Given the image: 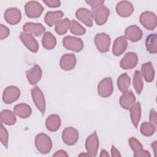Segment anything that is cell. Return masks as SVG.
<instances>
[{"label": "cell", "instance_id": "8d00e7d4", "mask_svg": "<svg viewBox=\"0 0 157 157\" xmlns=\"http://www.w3.org/2000/svg\"><path fill=\"white\" fill-rule=\"evenodd\" d=\"M0 137H1V142L2 145L7 148L8 147V140H9V134L7 130L4 127L3 124L1 123V129H0Z\"/></svg>", "mask_w": 157, "mask_h": 157}, {"label": "cell", "instance_id": "9c48e42d", "mask_svg": "<svg viewBox=\"0 0 157 157\" xmlns=\"http://www.w3.org/2000/svg\"><path fill=\"white\" fill-rule=\"evenodd\" d=\"M85 148L90 156H96L99 149V139L96 131H94L86 139Z\"/></svg>", "mask_w": 157, "mask_h": 157}, {"label": "cell", "instance_id": "ffe728a7", "mask_svg": "<svg viewBox=\"0 0 157 157\" xmlns=\"http://www.w3.org/2000/svg\"><path fill=\"white\" fill-rule=\"evenodd\" d=\"M76 64V58L73 53L63 55L59 61V66L63 70L71 71Z\"/></svg>", "mask_w": 157, "mask_h": 157}, {"label": "cell", "instance_id": "4316f807", "mask_svg": "<svg viewBox=\"0 0 157 157\" xmlns=\"http://www.w3.org/2000/svg\"><path fill=\"white\" fill-rule=\"evenodd\" d=\"M13 112L21 118H27L31 115L32 110L29 105L20 103L14 106Z\"/></svg>", "mask_w": 157, "mask_h": 157}, {"label": "cell", "instance_id": "b9f144b4", "mask_svg": "<svg viewBox=\"0 0 157 157\" xmlns=\"http://www.w3.org/2000/svg\"><path fill=\"white\" fill-rule=\"evenodd\" d=\"M53 156H68V154L63 150H59L56 151L53 155Z\"/></svg>", "mask_w": 157, "mask_h": 157}, {"label": "cell", "instance_id": "d590c367", "mask_svg": "<svg viewBox=\"0 0 157 157\" xmlns=\"http://www.w3.org/2000/svg\"><path fill=\"white\" fill-rule=\"evenodd\" d=\"M70 31L73 34L77 35V36L83 35L86 33V30L85 28L74 20L71 21Z\"/></svg>", "mask_w": 157, "mask_h": 157}, {"label": "cell", "instance_id": "7402d4cb", "mask_svg": "<svg viewBox=\"0 0 157 157\" xmlns=\"http://www.w3.org/2000/svg\"><path fill=\"white\" fill-rule=\"evenodd\" d=\"M64 16V13L61 10L57 11H49L47 12L45 15L44 20L45 23L48 26H53L57 25Z\"/></svg>", "mask_w": 157, "mask_h": 157}, {"label": "cell", "instance_id": "ba28073f", "mask_svg": "<svg viewBox=\"0 0 157 157\" xmlns=\"http://www.w3.org/2000/svg\"><path fill=\"white\" fill-rule=\"evenodd\" d=\"M113 91V82L111 77L103 78L98 85V93L102 98L110 96Z\"/></svg>", "mask_w": 157, "mask_h": 157}, {"label": "cell", "instance_id": "1f68e13d", "mask_svg": "<svg viewBox=\"0 0 157 157\" xmlns=\"http://www.w3.org/2000/svg\"><path fill=\"white\" fill-rule=\"evenodd\" d=\"M145 47L147 50L151 53L155 54L157 52V39L156 34H150L145 40Z\"/></svg>", "mask_w": 157, "mask_h": 157}, {"label": "cell", "instance_id": "52a82bcc", "mask_svg": "<svg viewBox=\"0 0 157 157\" xmlns=\"http://www.w3.org/2000/svg\"><path fill=\"white\" fill-rule=\"evenodd\" d=\"M140 23L148 30L152 31L156 26V16L150 11L142 12L139 17Z\"/></svg>", "mask_w": 157, "mask_h": 157}, {"label": "cell", "instance_id": "8992f818", "mask_svg": "<svg viewBox=\"0 0 157 157\" xmlns=\"http://www.w3.org/2000/svg\"><path fill=\"white\" fill-rule=\"evenodd\" d=\"M111 43L110 36L104 33H98L94 37V44L97 49L102 53L109 51Z\"/></svg>", "mask_w": 157, "mask_h": 157}, {"label": "cell", "instance_id": "30bf717a", "mask_svg": "<svg viewBox=\"0 0 157 157\" xmlns=\"http://www.w3.org/2000/svg\"><path fill=\"white\" fill-rule=\"evenodd\" d=\"M20 96V89L13 85H10L5 88L2 94V101L5 104H9L16 101Z\"/></svg>", "mask_w": 157, "mask_h": 157}, {"label": "cell", "instance_id": "d6a6232c", "mask_svg": "<svg viewBox=\"0 0 157 157\" xmlns=\"http://www.w3.org/2000/svg\"><path fill=\"white\" fill-rule=\"evenodd\" d=\"M71 26V21L66 18L62 19L57 25H55V31L59 35L65 34Z\"/></svg>", "mask_w": 157, "mask_h": 157}, {"label": "cell", "instance_id": "2e32d148", "mask_svg": "<svg viewBox=\"0 0 157 157\" xmlns=\"http://www.w3.org/2000/svg\"><path fill=\"white\" fill-rule=\"evenodd\" d=\"M129 144L134 151V156L135 157H150V153L148 151L143 148L142 145L135 137H131L129 139Z\"/></svg>", "mask_w": 157, "mask_h": 157}, {"label": "cell", "instance_id": "603a6c76", "mask_svg": "<svg viewBox=\"0 0 157 157\" xmlns=\"http://www.w3.org/2000/svg\"><path fill=\"white\" fill-rule=\"evenodd\" d=\"M119 102L123 109L125 110H129L130 108L135 104L136 97L131 91H128L123 93L120 98Z\"/></svg>", "mask_w": 157, "mask_h": 157}, {"label": "cell", "instance_id": "60d3db41", "mask_svg": "<svg viewBox=\"0 0 157 157\" xmlns=\"http://www.w3.org/2000/svg\"><path fill=\"white\" fill-rule=\"evenodd\" d=\"M149 120H150V122L156 126V112L153 109H151L150 111Z\"/></svg>", "mask_w": 157, "mask_h": 157}, {"label": "cell", "instance_id": "5b68a950", "mask_svg": "<svg viewBox=\"0 0 157 157\" xmlns=\"http://www.w3.org/2000/svg\"><path fill=\"white\" fill-rule=\"evenodd\" d=\"M31 93L34 103L42 114L44 115L45 112V100L42 91L36 86L31 89Z\"/></svg>", "mask_w": 157, "mask_h": 157}, {"label": "cell", "instance_id": "d4e9b609", "mask_svg": "<svg viewBox=\"0 0 157 157\" xmlns=\"http://www.w3.org/2000/svg\"><path fill=\"white\" fill-rule=\"evenodd\" d=\"M61 121L60 117L56 114H52L47 117L45 121V126L49 131L55 132L61 126Z\"/></svg>", "mask_w": 157, "mask_h": 157}, {"label": "cell", "instance_id": "f35d334b", "mask_svg": "<svg viewBox=\"0 0 157 157\" xmlns=\"http://www.w3.org/2000/svg\"><path fill=\"white\" fill-rule=\"evenodd\" d=\"M43 2L50 7H58L61 5V1L59 0H44Z\"/></svg>", "mask_w": 157, "mask_h": 157}, {"label": "cell", "instance_id": "7c38bea8", "mask_svg": "<svg viewBox=\"0 0 157 157\" xmlns=\"http://www.w3.org/2000/svg\"><path fill=\"white\" fill-rule=\"evenodd\" d=\"M19 37L29 51L33 53L37 52L39 50V44L32 34L26 33H21Z\"/></svg>", "mask_w": 157, "mask_h": 157}, {"label": "cell", "instance_id": "e575fe53", "mask_svg": "<svg viewBox=\"0 0 157 157\" xmlns=\"http://www.w3.org/2000/svg\"><path fill=\"white\" fill-rule=\"evenodd\" d=\"M155 128L156 126L150 122L145 121L142 123L140 131L142 135L149 137L154 134L155 131Z\"/></svg>", "mask_w": 157, "mask_h": 157}, {"label": "cell", "instance_id": "f6af8a7d", "mask_svg": "<svg viewBox=\"0 0 157 157\" xmlns=\"http://www.w3.org/2000/svg\"><path fill=\"white\" fill-rule=\"evenodd\" d=\"M99 156H101V157H104V156L107 157V156H109V155L105 150H102L101 151V153L99 155Z\"/></svg>", "mask_w": 157, "mask_h": 157}, {"label": "cell", "instance_id": "f546056e", "mask_svg": "<svg viewBox=\"0 0 157 157\" xmlns=\"http://www.w3.org/2000/svg\"><path fill=\"white\" fill-rule=\"evenodd\" d=\"M130 84L131 78L126 73H123L118 77L117 79V86L122 93L128 91Z\"/></svg>", "mask_w": 157, "mask_h": 157}, {"label": "cell", "instance_id": "ab89813d", "mask_svg": "<svg viewBox=\"0 0 157 157\" xmlns=\"http://www.w3.org/2000/svg\"><path fill=\"white\" fill-rule=\"evenodd\" d=\"M86 2L93 8H96L101 6L104 3V1L102 0H88L86 1Z\"/></svg>", "mask_w": 157, "mask_h": 157}, {"label": "cell", "instance_id": "5bb4252c", "mask_svg": "<svg viewBox=\"0 0 157 157\" xmlns=\"http://www.w3.org/2000/svg\"><path fill=\"white\" fill-rule=\"evenodd\" d=\"M4 17L9 24L15 25L20 21L21 19V13L18 8L10 7L6 10Z\"/></svg>", "mask_w": 157, "mask_h": 157}, {"label": "cell", "instance_id": "74e56055", "mask_svg": "<svg viewBox=\"0 0 157 157\" xmlns=\"http://www.w3.org/2000/svg\"><path fill=\"white\" fill-rule=\"evenodd\" d=\"M10 34L9 29L5 25L1 24L0 25V39L3 40L7 38Z\"/></svg>", "mask_w": 157, "mask_h": 157}, {"label": "cell", "instance_id": "e0dca14e", "mask_svg": "<svg viewBox=\"0 0 157 157\" xmlns=\"http://www.w3.org/2000/svg\"><path fill=\"white\" fill-rule=\"evenodd\" d=\"M142 36V31L136 25H131L126 28L124 31V37L133 42L140 40Z\"/></svg>", "mask_w": 157, "mask_h": 157}, {"label": "cell", "instance_id": "83f0119b", "mask_svg": "<svg viewBox=\"0 0 157 157\" xmlns=\"http://www.w3.org/2000/svg\"><path fill=\"white\" fill-rule=\"evenodd\" d=\"M132 123L137 129L141 118V106L139 102L135 103L129 109Z\"/></svg>", "mask_w": 157, "mask_h": 157}, {"label": "cell", "instance_id": "ee69618b", "mask_svg": "<svg viewBox=\"0 0 157 157\" xmlns=\"http://www.w3.org/2000/svg\"><path fill=\"white\" fill-rule=\"evenodd\" d=\"M151 147L153 150V152L155 153V156H156V150H157V142L156 141H155L153 142L152 144H151Z\"/></svg>", "mask_w": 157, "mask_h": 157}, {"label": "cell", "instance_id": "d6986e66", "mask_svg": "<svg viewBox=\"0 0 157 157\" xmlns=\"http://www.w3.org/2000/svg\"><path fill=\"white\" fill-rule=\"evenodd\" d=\"M116 12L120 17H128L133 13L134 7L129 1H120L116 6Z\"/></svg>", "mask_w": 157, "mask_h": 157}, {"label": "cell", "instance_id": "3957f363", "mask_svg": "<svg viewBox=\"0 0 157 157\" xmlns=\"http://www.w3.org/2000/svg\"><path fill=\"white\" fill-rule=\"evenodd\" d=\"M26 15L31 18L39 17L44 10L42 6L37 1H31L27 2L25 5Z\"/></svg>", "mask_w": 157, "mask_h": 157}, {"label": "cell", "instance_id": "4fadbf2b", "mask_svg": "<svg viewBox=\"0 0 157 157\" xmlns=\"http://www.w3.org/2000/svg\"><path fill=\"white\" fill-rule=\"evenodd\" d=\"M24 33L40 37L45 33V28L41 24L37 23L27 22L23 26Z\"/></svg>", "mask_w": 157, "mask_h": 157}, {"label": "cell", "instance_id": "7a4b0ae2", "mask_svg": "<svg viewBox=\"0 0 157 157\" xmlns=\"http://www.w3.org/2000/svg\"><path fill=\"white\" fill-rule=\"evenodd\" d=\"M93 19L98 25L101 26L105 24L109 17L110 10L105 6L102 5L96 8H93L91 11Z\"/></svg>", "mask_w": 157, "mask_h": 157}, {"label": "cell", "instance_id": "ac0fdd59", "mask_svg": "<svg viewBox=\"0 0 157 157\" xmlns=\"http://www.w3.org/2000/svg\"><path fill=\"white\" fill-rule=\"evenodd\" d=\"M26 75L28 81L30 84L36 85L40 80L42 75V71L39 65L34 64L31 69L26 71Z\"/></svg>", "mask_w": 157, "mask_h": 157}, {"label": "cell", "instance_id": "bcb514c9", "mask_svg": "<svg viewBox=\"0 0 157 157\" xmlns=\"http://www.w3.org/2000/svg\"><path fill=\"white\" fill-rule=\"evenodd\" d=\"M83 156H90L88 153H87V154H85V153H81V154L79 155V156H83Z\"/></svg>", "mask_w": 157, "mask_h": 157}, {"label": "cell", "instance_id": "484cf974", "mask_svg": "<svg viewBox=\"0 0 157 157\" xmlns=\"http://www.w3.org/2000/svg\"><path fill=\"white\" fill-rule=\"evenodd\" d=\"M141 75L147 82H151L155 77V69L151 62H147L141 66Z\"/></svg>", "mask_w": 157, "mask_h": 157}, {"label": "cell", "instance_id": "9a60e30c", "mask_svg": "<svg viewBox=\"0 0 157 157\" xmlns=\"http://www.w3.org/2000/svg\"><path fill=\"white\" fill-rule=\"evenodd\" d=\"M78 132L72 127L66 128L62 132L63 141L68 145H74L78 139Z\"/></svg>", "mask_w": 157, "mask_h": 157}, {"label": "cell", "instance_id": "8fae6325", "mask_svg": "<svg viewBox=\"0 0 157 157\" xmlns=\"http://www.w3.org/2000/svg\"><path fill=\"white\" fill-rule=\"evenodd\" d=\"M138 63L137 54L132 52L126 53L120 62V66L123 69H131L135 67Z\"/></svg>", "mask_w": 157, "mask_h": 157}, {"label": "cell", "instance_id": "4dcf8cb0", "mask_svg": "<svg viewBox=\"0 0 157 157\" xmlns=\"http://www.w3.org/2000/svg\"><path fill=\"white\" fill-rule=\"evenodd\" d=\"M42 44L45 49L52 50L56 46V39L50 32L48 31L43 35L42 39Z\"/></svg>", "mask_w": 157, "mask_h": 157}, {"label": "cell", "instance_id": "f1b7e54d", "mask_svg": "<svg viewBox=\"0 0 157 157\" xmlns=\"http://www.w3.org/2000/svg\"><path fill=\"white\" fill-rule=\"evenodd\" d=\"M17 118L15 113L11 110L6 109L3 110L1 113V122L2 124L11 126L16 123Z\"/></svg>", "mask_w": 157, "mask_h": 157}, {"label": "cell", "instance_id": "836d02e7", "mask_svg": "<svg viewBox=\"0 0 157 157\" xmlns=\"http://www.w3.org/2000/svg\"><path fill=\"white\" fill-rule=\"evenodd\" d=\"M133 86L136 93L140 94L143 90L144 83L141 73L139 71H136L133 76Z\"/></svg>", "mask_w": 157, "mask_h": 157}, {"label": "cell", "instance_id": "44dd1931", "mask_svg": "<svg viewBox=\"0 0 157 157\" xmlns=\"http://www.w3.org/2000/svg\"><path fill=\"white\" fill-rule=\"evenodd\" d=\"M77 18L86 26H93V17L91 12L86 8H80L75 12Z\"/></svg>", "mask_w": 157, "mask_h": 157}, {"label": "cell", "instance_id": "cb8c5ba5", "mask_svg": "<svg viewBox=\"0 0 157 157\" xmlns=\"http://www.w3.org/2000/svg\"><path fill=\"white\" fill-rule=\"evenodd\" d=\"M128 43L126 39L123 36L117 37L113 42L112 47L113 54L115 56L121 55L126 49Z\"/></svg>", "mask_w": 157, "mask_h": 157}, {"label": "cell", "instance_id": "277c9868", "mask_svg": "<svg viewBox=\"0 0 157 157\" xmlns=\"http://www.w3.org/2000/svg\"><path fill=\"white\" fill-rule=\"evenodd\" d=\"M63 45L66 49L79 52L83 48V42L80 38L67 36L63 38Z\"/></svg>", "mask_w": 157, "mask_h": 157}, {"label": "cell", "instance_id": "7bdbcfd3", "mask_svg": "<svg viewBox=\"0 0 157 157\" xmlns=\"http://www.w3.org/2000/svg\"><path fill=\"white\" fill-rule=\"evenodd\" d=\"M111 156H115V157L121 156L120 151L113 145H112V148H111Z\"/></svg>", "mask_w": 157, "mask_h": 157}, {"label": "cell", "instance_id": "6da1fadb", "mask_svg": "<svg viewBox=\"0 0 157 157\" xmlns=\"http://www.w3.org/2000/svg\"><path fill=\"white\" fill-rule=\"evenodd\" d=\"M35 145L37 150L42 154H47L52 148V141L50 137L45 133L38 134L35 138Z\"/></svg>", "mask_w": 157, "mask_h": 157}]
</instances>
